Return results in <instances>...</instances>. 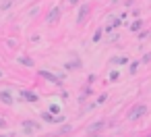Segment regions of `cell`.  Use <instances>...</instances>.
<instances>
[{"label":"cell","instance_id":"1","mask_svg":"<svg viewBox=\"0 0 151 137\" xmlns=\"http://www.w3.org/2000/svg\"><path fill=\"white\" fill-rule=\"evenodd\" d=\"M58 19H60V9H58V7H54V9H52V11L48 13V17H46V21H48L50 25H54V23H56Z\"/></svg>","mask_w":151,"mask_h":137},{"label":"cell","instance_id":"2","mask_svg":"<svg viewBox=\"0 0 151 137\" xmlns=\"http://www.w3.org/2000/svg\"><path fill=\"white\" fill-rule=\"evenodd\" d=\"M87 13H89V4H81V9H79V17H77V23H83L85 17H87Z\"/></svg>","mask_w":151,"mask_h":137},{"label":"cell","instance_id":"3","mask_svg":"<svg viewBox=\"0 0 151 137\" xmlns=\"http://www.w3.org/2000/svg\"><path fill=\"white\" fill-rule=\"evenodd\" d=\"M145 112H147V108H145V106H134V108L130 110V114H128V118L132 120L134 116H141V114H145Z\"/></svg>","mask_w":151,"mask_h":137},{"label":"cell","instance_id":"4","mask_svg":"<svg viewBox=\"0 0 151 137\" xmlns=\"http://www.w3.org/2000/svg\"><path fill=\"white\" fill-rule=\"evenodd\" d=\"M0 100H2L4 104L11 106V104H13V96H11V91H9V89H2V91H0Z\"/></svg>","mask_w":151,"mask_h":137},{"label":"cell","instance_id":"5","mask_svg":"<svg viewBox=\"0 0 151 137\" xmlns=\"http://www.w3.org/2000/svg\"><path fill=\"white\" fill-rule=\"evenodd\" d=\"M40 75H42V77H46V79H50V81H54L56 85H60V83H62L56 75H52V73H48V71H40Z\"/></svg>","mask_w":151,"mask_h":137},{"label":"cell","instance_id":"6","mask_svg":"<svg viewBox=\"0 0 151 137\" xmlns=\"http://www.w3.org/2000/svg\"><path fill=\"white\" fill-rule=\"evenodd\" d=\"M21 98H25L27 102H37V96L31 94V91H27V89H21Z\"/></svg>","mask_w":151,"mask_h":137},{"label":"cell","instance_id":"7","mask_svg":"<svg viewBox=\"0 0 151 137\" xmlns=\"http://www.w3.org/2000/svg\"><path fill=\"white\" fill-rule=\"evenodd\" d=\"M19 62L25 67H33V58H29V56H19Z\"/></svg>","mask_w":151,"mask_h":137},{"label":"cell","instance_id":"8","mask_svg":"<svg viewBox=\"0 0 151 137\" xmlns=\"http://www.w3.org/2000/svg\"><path fill=\"white\" fill-rule=\"evenodd\" d=\"M66 69H68V71H70V69H81V60H79V58H75V60L66 62Z\"/></svg>","mask_w":151,"mask_h":137},{"label":"cell","instance_id":"9","mask_svg":"<svg viewBox=\"0 0 151 137\" xmlns=\"http://www.w3.org/2000/svg\"><path fill=\"white\" fill-rule=\"evenodd\" d=\"M42 118H44V120H48V123H56V118H54L52 114H48V112H44V114H42Z\"/></svg>","mask_w":151,"mask_h":137},{"label":"cell","instance_id":"10","mask_svg":"<svg viewBox=\"0 0 151 137\" xmlns=\"http://www.w3.org/2000/svg\"><path fill=\"white\" fill-rule=\"evenodd\" d=\"M101 33H104V29H97L95 36H93V42H99V40H101Z\"/></svg>","mask_w":151,"mask_h":137},{"label":"cell","instance_id":"11","mask_svg":"<svg viewBox=\"0 0 151 137\" xmlns=\"http://www.w3.org/2000/svg\"><path fill=\"white\" fill-rule=\"evenodd\" d=\"M130 29H132V31H137V29H141V21H139V23H132V25H130Z\"/></svg>","mask_w":151,"mask_h":137},{"label":"cell","instance_id":"12","mask_svg":"<svg viewBox=\"0 0 151 137\" xmlns=\"http://www.w3.org/2000/svg\"><path fill=\"white\" fill-rule=\"evenodd\" d=\"M68 2H70L73 7H77V4H79V0H68Z\"/></svg>","mask_w":151,"mask_h":137},{"label":"cell","instance_id":"13","mask_svg":"<svg viewBox=\"0 0 151 137\" xmlns=\"http://www.w3.org/2000/svg\"><path fill=\"white\" fill-rule=\"evenodd\" d=\"M0 127H4V120H2V118H0Z\"/></svg>","mask_w":151,"mask_h":137},{"label":"cell","instance_id":"14","mask_svg":"<svg viewBox=\"0 0 151 137\" xmlns=\"http://www.w3.org/2000/svg\"><path fill=\"white\" fill-rule=\"evenodd\" d=\"M0 137H4V135H0Z\"/></svg>","mask_w":151,"mask_h":137}]
</instances>
